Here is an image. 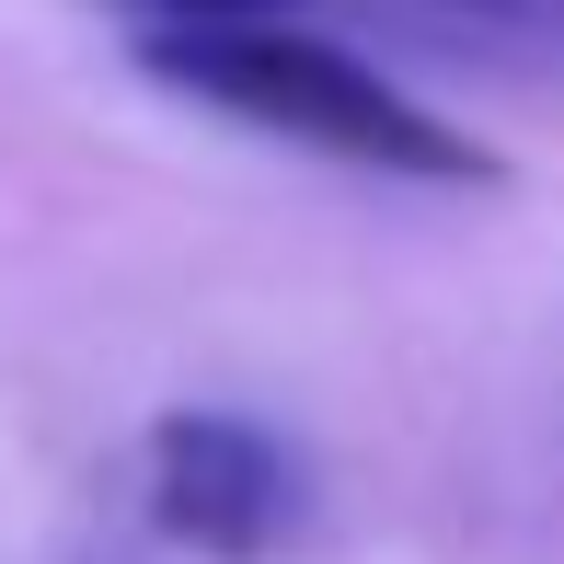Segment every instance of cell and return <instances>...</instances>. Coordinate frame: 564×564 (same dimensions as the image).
<instances>
[{
  "label": "cell",
  "instance_id": "3957f363",
  "mask_svg": "<svg viewBox=\"0 0 564 564\" xmlns=\"http://www.w3.org/2000/svg\"><path fill=\"white\" fill-rule=\"evenodd\" d=\"M139 12H150V35H185V23H276L300 0H139Z\"/></svg>",
  "mask_w": 564,
  "mask_h": 564
},
{
  "label": "cell",
  "instance_id": "7a4b0ae2",
  "mask_svg": "<svg viewBox=\"0 0 564 564\" xmlns=\"http://www.w3.org/2000/svg\"><path fill=\"white\" fill-rule=\"evenodd\" d=\"M139 507L196 564H265V553L300 542L312 496H300V460L265 415H242V403H173V415H150Z\"/></svg>",
  "mask_w": 564,
  "mask_h": 564
},
{
  "label": "cell",
  "instance_id": "6da1fadb",
  "mask_svg": "<svg viewBox=\"0 0 564 564\" xmlns=\"http://www.w3.org/2000/svg\"><path fill=\"white\" fill-rule=\"evenodd\" d=\"M139 69L208 116H242L265 139H312L357 173H403V185H496V150L449 127L426 93L369 69L335 35L300 23H185V35H139Z\"/></svg>",
  "mask_w": 564,
  "mask_h": 564
}]
</instances>
